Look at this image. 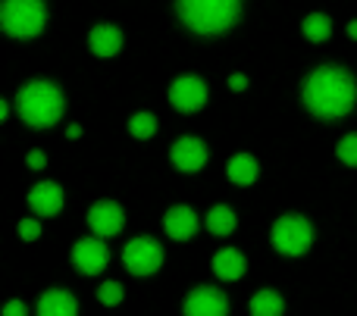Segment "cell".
<instances>
[{
    "mask_svg": "<svg viewBox=\"0 0 357 316\" xmlns=\"http://www.w3.org/2000/svg\"><path fill=\"white\" fill-rule=\"evenodd\" d=\"M123 223H126V213L116 200H98V204L88 210V226L98 238H110V235H119L123 232Z\"/></svg>",
    "mask_w": 357,
    "mask_h": 316,
    "instance_id": "30bf717a",
    "label": "cell"
},
{
    "mask_svg": "<svg viewBox=\"0 0 357 316\" xmlns=\"http://www.w3.org/2000/svg\"><path fill=\"white\" fill-rule=\"evenodd\" d=\"M98 298H100V304L116 307L119 301H123V285H119V282H104V285L98 288Z\"/></svg>",
    "mask_w": 357,
    "mask_h": 316,
    "instance_id": "603a6c76",
    "label": "cell"
},
{
    "mask_svg": "<svg viewBox=\"0 0 357 316\" xmlns=\"http://www.w3.org/2000/svg\"><path fill=\"white\" fill-rule=\"evenodd\" d=\"M204 223H207L210 235L226 238V235H232V232H235V226H238V216H235L232 207L216 204V207H210V213H207V219H204Z\"/></svg>",
    "mask_w": 357,
    "mask_h": 316,
    "instance_id": "ac0fdd59",
    "label": "cell"
},
{
    "mask_svg": "<svg viewBox=\"0 0 357 316\" xmlns=\"http://www.w3.org/2000/svg\"><path fill=\"white\" fill-rule=\"evenodd\" d=\"M301 29H304V35H307V41H314V44L329 41V35H333V22H329L326 13H310Z\"/></svg>",
    "mask_w": 357,
    "mask_h": 316,
    "instance_id": "ffe728a7",
    "label": "cell"
},
{
    "mask_svg": "<svg viewBox=\"0 0 357 316\" xmlns=\"http://www.w3.org/2000/svg\"><path fill=\"white\" fill-rule=\"evenodd\" d=\"M248 310H251V316H282L285 301H282V294H276L273 288H264V292H257L251 298Z\"/></svg>",
    "mask_w": 357,
    "mask_h": 316,
    "instance_id": "d6986e66",
    "label": "cell"
},
{
    "mask_svg": "<svg viewBox=\"0 0 357 316\" xmlns=\"http://www.w3.org/2000/svg\"><path fill=\"white\" fill-rule=\"evenodd\" d=\"M241 0H178V16L197 35H220L238 19Z\"/></svg>",
    "mask_w": 357,
    "mask_h": 316,
    "instance_id": "3957f363",
    "label": "cell"
},
{
    "mask_svg": "<svg viewBox=\"0 0 357 316\" xmlns=\"http://www.w3.org/2000/svg\"><path fill=\"white\" fill-rule=\"evenodd\" d=\"M38 235H41V223H38V219H22V223H19V238H22V242H35Z\"/></svg>",
    "mask_w": 357,
    "mask_h": 316,
    "instance_id": "cb8c5ba5",
    "label": "cell"
},
{
    "mask_svg": "<svg viewBox=\"0 0 357 316\" xmlns=\"http://www.w3.org/2000/svg\"><path fill=\"white\" fill-rule=\"evenodd\" d=\"M169 104L182 113H197L207 104V81L197 75H178L169 85Z\"/></svg>",
    "mask_w": 357,
    "mask_h": 316,
    "instance_id": "52a82bcc",
    "label": "cell"
},
{
    "mask_svg": "<svg viewBox=\"0 0 357 316\" xmlns=\"http://www.w3.org/2000/svg\"><path fill=\"white\" fill-rule=\"evenodd\" d=\"M66 138H73V141H75V138H82V125H69V129H66Z\"/></svg>",
    "mask_w": 357,
    "mask_h": 316,
    "instance_id": "83f0119b",
    "label": "cell"
},
{
    "mask_svg": "<svg viewBox=\"0 0 357 316\" xmlns=\"http://www.w3.org/2000/svg\"><path fill=\"white\" fill-rule=\"evenodd\" d=\"M348 38H354V41H357V19H354V22H348Z\"/></svg>",
    "mask_w": 357,
    "mask_h": 316,
    "instance_id": "f1b7e54d",
    "label": "cell"
},
{
    "mask_svg": "<svg viewBox=\"0 0 357 316\" xmlns=\"http://www.w3.org/2000/svg\"><path fill=\"white\" fill-rule=\"evenodd\" d=\"M129 132L138 141H148V138L157 135V116L154 113H135V116L129 119Z\"/></svg>",
    "mask_w": 357,
    "mask_h": 316,
    "instance_id": "44dd1931",
    "label": "cell"
},
{
    "mask_svg": "<svg viewBox=\"0 0 357 316\" xmlns=\"http://www.w3.org/2000/svg\"><path fill=\"white\" fill-rule=\"evenodd\" d=\"M304 106L320 119H342L357 100V81L342 66H320L301 88Z\"/></svg>",
    "mask_w": 357,
    "mask_h": 316,
    "instance_id": "6da1fadb",
    "label": "cell"
},
{
    "mask_svg": "<svg viewBox=\"0 0 357 316\" xmlns=\"http://www.w3.org/2000/svg\"><path fill=\"white\" fill-rule=\"evenodd\" d=\"M63 188L56 182H38L29 191V207L38 213V216H56L63 210Z\"/></svg>",
    "mask_w": 357,
    "mask_h": 316,
    "instance_id": "7c38bea8",
    "label": "cell"
},
{
    "mask_svg": "<svg viewBox=\"0 0 357 316\" xmlns=\"http://www.w3.org/2000/svg\"><path fill=\"white\" fill-rule=\"evenodd\" d=\"M6 116H10V106H6V104H3V100H0V123H3V119H6Z\"/></svg>",
    "mask_w": 357,
    "mask_h": 316,
    "instance_id": "f546056e",
    "label": "cell"
},
{
    "mask_svg": "<svg viewBox=\"0 0 357 316\" xmlns=\"http://www.w3.org/2000/svg\"><path fill=\"white\" fill-rule=\"evenodd\" d=\"M163 229H167V235L173 238V242H188L197 232V213L185 204L169 207L167 216H163Z\"/></svg>",
    "mask_w": 357,
    "mask_h": 316,
    "instance_id": "4fadbf2b",
    "label": "cell"
},
{
    "mask_svg": "<svg viewBox=\"0 0 357 316\" xmlns=\"http://www.w3.org/2000/svg\"><path fill=\"white\" fill-rule=\"evenodd\" d=\"M185 316H229V298L213 285H201L185 298Z\"/></svg>",
    "mask_w": 357,
    "mask_h": 316,
    "instance_id": "9c48e42d",
    "label": "cell"
},
{
    "mask_svg": "<svg viewBox=\"0 0 357 316\" xmlns=\"http://www.w3.org/2000/svg\"><path fill=\"white\" fill-rule=\"evenodd\" d=\"M73 263L79 273L98 276V273H104L107 263H110V251H107V244L100 242V238H82L73 248Z\"/></svg>",
    "mask_w": 357,
    "mask_h": 316,
    "instance_id": "ba28073f",
    "label": "cell"
},
{
    "mask_svg": "<svg viewBox=\"0 0 357 316\" xmlns=\"http://www.w3.org/2000/svg\"><path fill=\"white\" fill-rule=\"evenodd\" d=\"M123 263L132 276H151L163 267V248L160 242L154 238L142 235V238H132L123 251Z\"/></svg>",
    "mask_w": 357,
    "mask_h": 316,
    "instance_id": "8992f818",
    "label": "cell"
},
{
    "mask_svg": "<svg viewBox=\"0 0 357 316\" xmlns=\"http://www.w3.org/2000/svg\"><path fill=\"white\" fill-rule=\"evenodd\" d=\"M335 154H339V160L345 163V166H357V135L342 138L339 148H335Z\"/></svg>",
    "mask_w": 357,
    "mask_h": 316,
    "instance_id": "7402d4cb",
    "label": "cell"
},
{
    "mask_svg": "<svg viewBox=\"0 0 357 316\" xmlns=\"http://www.w3.org/2000/svg\"><path fill=\"white\" fill-rule=\"evenodd\" d=\"M270 238L279 254L301 257V254H307L310 244H314V229H310V223L304 216H282L273 223Z\"/></svg>",
    "mask_w": 357,
    "mask_h": 316,
    "instance_id": "5b68a950",
    "label": "cell"
},
{
    "mask_svg": "<svg viewBox=\"0 0 357 316\" xmlns=\"http://www.w3.org/2000/svg\"><path fill=\"white\" fill-rule=\"evenodd\" d=\"M229 179L235 182V185H254L260 175V163L254 154H235L232 160H229Z\"/></svg>",
    "mask_w": 357,
    "mask_h": 316,
    "instance_id": "e0dca14e",
    "label": "cell"
},
{
    "mask_svg": "<svg viewBox=\"0 0 357 316\" xmlns=\"http://www.w3.org/2000/svg\"><path fill=\"white\" fill-rule=\"evenodd\" d=\"M245 267H248V260L238 248H222L213 254V273H216V279H222V282L241 279V276H245Z\"/></svg>",
    "mask_w": 357,
    "mask_h": 316,
    "instance_id": "9a60e30c",
    "label": "cell"
},
{
    "mask_svg": "<svg viewBox=\"0 0 357 316\" xmlns=\"http://www.w3.org/2000/svg\"><path fill=\"white\" fill-rule=\"evenodd\" d=\"M94 56H116L123 50V31L116 25H94L91 35H88Z\"/></svg>",
    "mask_w": 357,
    "mask_h": 316,
    "instance_id": "2e32d148",
    "label": "cell"
},
{
    "mask_svg": "<svg viewBox=\"0 0 357 316\" xmlns=\"http://www.w3.org/2000/svg\"><path fill=\"white\" fill-rule=\"evenodd\" d=\"M38 316H79V301L63 288H50L38 301Z\"/></svg>",
    "mask_w": 357,
    "mask_h": 316,
    "instance_id": "5bb4252c",
    "label": "cell"
},
{
    "mask_svg": "<svg viewBox=\"0 0 357 316\" xmlns=\"http://www.w3.org/2000/svg\"><path fill=\"white\" fill-rule=\"evenodd\" d=\"M169 160L182 173H197V169L207 166V144L195 135H185L169 148Z\"/></svg>",
    "mask_w": 357,
    "mask_h": 316,
    "instance_id": "8fae6325",
    "label": "cell"
},
{
    "mask_svg": "<svg viewBox=\"0 0 357 316\" xmlns=\"http://www.w3.org/2000/svg\"><path fill=\"white\" fill-rule=\"evenodd\" d=\"M25 163H29V169H44V163H47V157H44V150H29V157H25Z\"/></svg>",
    "mask_w": 357,
    "mask_h": 316,
    "instance_id": "d4e9b609",
    "label": "cell"
},
{
    "mask_svg": "<svg viewBox=\"0 0 357 316\" xmlns=\"http://www.w3.org/2000/svg\"><path fill=\"white\" fill-rule=\"evenodd\" d=\"M44 22H47L44 0H3V6H0V25L13 38L41 35Z\"/></svg>",
    "mask_w": 357,
    "mask_h": 316,
    "instance_id": "277c9868",
    "label": "cell"
},
{
    "mask_svg": "<svg viewBox=\"0 0 357 316\" xmlns=\"http://www.w3.org/2000/svg\"><path fill=\"white\" fill-rule=\"evenodd\" d=\"M29 310H25V304L22 301H10V304L3 307V316H25Z\"/></svg>",
    "mask_w": 357,
    "mask_h": 316,
    "instance_id": "484cf974",
    "label": "cell"
},
{
    "mask_svg": "<svg viewBox=\"0 0 357 316\" xmlns=\"http://www.w3.org/2000/svg\"><path fill=\"white\" fill-rule=\"evenodd\" d=\"M229 88H232V91H245V88H248V79H245L241 72L229 75Z\"/></svg>",
    "mask_w": 357,
    "mask_h": 316,
    "instance_id": "4316f807",
    "label": "cell"
},
{
    "mask_svg": "<svg viewBox=\"0 0 357 316\" xmlns=\"http://www.w3.org/2000/svg\"><path fill=\"white\" fill-rule=\"evenodd\" d=\"M63 106H66V100L54 81H29L16 94L19 119L25 125H35V129H47V125L60 123Z\"/></svg>",
    "mask_w": 357,
    "mask_h": 316,
    "instance_id": "7a4b0ae2",
    "label": "cell"
}]
</instances>
